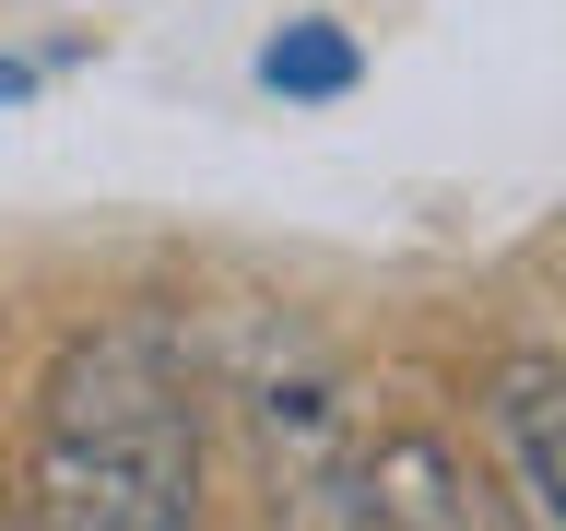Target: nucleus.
I'll list each match as a JSON object with an SVG mask.
<instances>
[{
    "label": "nucleus",
    "mask_w": 566,
    "mask_h": 531,
    "mask_svg": "<svg viewBox=\"0 0 566 531\" xmlns=\"http://www.w3.org/2000/svg\"><path fill=\"white\" fill-rule=\"evenodd\" d=\"M248 437H260L272 508H307V496H343L354 485V425H343V389L318 378V366L248 389Z\"/></svg>",
    "instance_id": "nucleus-3"
},
{
    "label": "nucleus",
    "mask_w": 566,
    "mask_h": 531,
    "mask_svg": "<svg viewBox=\"0 0 566 531\" xmlns=\"http://www.w3.org/2000/svg\"><path fill=\"white\" fill-rule=\"evenodd\" d=\"M354 35L343 24H283L272 48H260V83H272V95H295V106H331V95H354Z\"/></svg>",
    "instance_id": "nucleus-4"
},
{
    "label": "nucleus",
    "mask_w": 566,
    "mask_h": 531,
    "mask_svg": "<svg viewBox=\"0 0 566 531\" xmlns=\"http://www.w3.org/2000/svg\"><path fill=\"white\" fill-rule=\"evenodd\" d=\"M24 95H35V71L12 60V48H0V106H24Z\"/></svg>",
    "instance_id": "nucleus-5"
},
{
    "label": "nucleus",
    "mask_w": 566,
    "mask_h": 531,
    "mask_svg": "<svg viewBox=\"0 0 566 531\" xmlns=\"http://www.w3.org/2000/svg\"><path fill=\"white\" fill-rule=\"evenodd\" d=\"M0 531H24V496H12V472H0Z\"/></svg>",
    "instance_id": "nucleus-6"
},
{
    "label": "nucleus",
    "mask_w": 566,
    "mask_h": 531,
    "mask_svg": "<svg viewBox=\"0 0 566 531\" xmlns=\"http://www.w3.org/2000/svg\"><path fill=\"white\" fill-rule=\"evenodd\" d=\"M24 531H201V389L189 354L154 319L71 331L60 366L35 378V437H24Z\"/></svg>",
    "instance_id": "nucleus-1"
},
{
    "label": "nucleus",
    "mask_w": 566,
    "mask_h": 531,
    "mask_svg": "<svg viewBox=\"0 0 566 531\" xmlns=\"http://www.w3.org/2000/svg\"><path fill=\"white\" fill-rule=\"evenodd\" d=\"M484 425H495V485L531 531H566V354L507 343L484 366Z\"/></svg>",
    "instance_id": "nucleus-2"
}]
</instances>
